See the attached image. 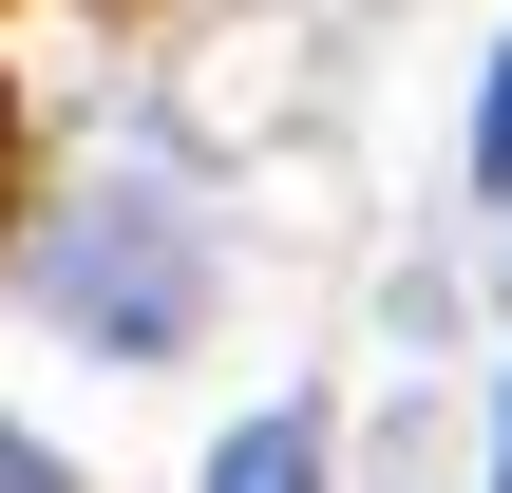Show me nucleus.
I'll use <instances>...</instances> for the list:
<instances>
[{
	"instance_id": "1",
	"label": "nucleus",
	"mask_w": 512,
	"mask_h": 493,
	"mask_svg": "<svg viewBox=\"0 0 512 493\" xmlns=\"http://www.w3.org/2000/svg\"><path fill=\"white\" fill-rule=\"evenodd\" d=\"M57 304H76L114 361H171V342H190V228H171L152 190H114V209L57 247Z\"/></svg>"
},
{
	"instance_id": "2",
	"label": "nucleus",
	"mask_w": 512,
	"mask_h": 493,
	"mask_svg": "<svg viewBox=\"0 0 512 493\" xmlns=\"http://www.w3.org/2000/svg\"><path fill=\"white\" fill-rule=\"evenodd\" d=\"M475 171L512 190V38H494V95H475Z\"/></svg>"
},
{
	"instance_id": "3",
	"label": "nucleus",
	"mask_w": 512,
	"mask_h": 493,
	"mask_svg": "<svg viewBox=\"0 0 512 493\" xmlns=\"http://www.w3.org/2000/svg\"><path fill=\"white\" fill-rule=\"evenodd\" d=\"M0 493H76V475H57V456H38V437H0Z\"/></svg>"
},
{
	"instance_id": "4",
	"label": "nucleus",
	"mask_w": 512,
	"mask_h": 493,
	"mask_svg": "<svg viewBox=\"0 0 512 493\" xmlns=\"http://www.w3.org/2000/svg\"><path fill=\"white\" fill-rule=\"evenodd\" d=\"M0 228H19V95H0Z\"/></svg>"
},
{
	"instance_id": "5",
	"label": "nucleus",
	"mask_w": 512,
	"mask_h": 493,
	"mask_svg": "<svg viewBox=\"0 0 512 493\" xmlns=\"http://www.w3.org/2000/svg\"><path fill=\"white\" fill-rule=\"evenodd\" d=\"M494 493H512V437H494Z\"/></svg>"
}]
</instances>
